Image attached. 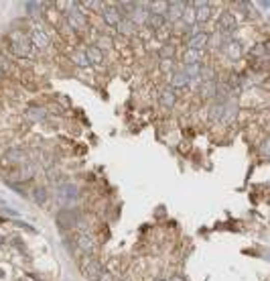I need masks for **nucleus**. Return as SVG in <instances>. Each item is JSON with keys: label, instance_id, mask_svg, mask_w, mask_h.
Here are the masks:
<instances>
[{"label": "nucleus", "instance_id": "nucleus-11", "mask_svg": "<svg viewBox=\"0 0 270 281\" xmlns=\"http://www.w3.org/2000/svg\"><path fill=\"white\" fill-rule=\"evenodd\" d=\"M207 43H209V35L207 33H197V35H193V37H189L187 39V49H193V51H203L205 47H207Z\"/></svg>", "mask_w": 270, "mask_h": 281}, {"label": "nucleus", "instance_id": "nucleus-5", "mask_svg": "<svg viewBox=\"0 0 270 281\" xmlns=\"http://www.w3.org/2000/svg\"><path fill=\"white\" fill-rule=\"evenodd\" d=\"M29 41H31V45H33L35 49H41V51H45V49L51 45V39H49L47 31H45V29H41V27H35V29L31 31Z\"/></svg>", "mask_w": 270, "mask_h": 281}, {"label": "nucleus", "instance_id": "nucleus-35", "mask_svg": "<svg viewBox=\"0 0 270 281\" xmlns=\"http://www.w3.org/2000/svg\"><path fill=\"white\" fill-rule=\"evenodd\" d=\"M6 239H8V237H6V235L0 230V247H4V245H6Z\"/></svg>", "mask_w": 270, "mask_h": 281}, {"label": "nucleus", "instance_id": "nucleus-13", "mask_svg": "<svg viewBox=\"0 0 270 281\" xmlns=\"http://www.w3.org/2000/svg\"><path fill=\"white\" fill-rule=\"evenodd\" d=\"M224 53L230 57V59H240L244 55V45L236 39H230L226 45H224Z\"/></svg>", "mask_w": 270, "mask_h": 281}, {"label": "nucleus", "instance_id": "nucleus-3", "mask_svg": "<svg viewBox=\"0 0 270 281\" xmlns=\"http://www.w3.org/2000/svg\"><path fill=\"white\" fill-rule=\"evenodd\" d=\"M65 20L69 25V29L79 31L88 27V16L82 12V6L77 2H67V12H65Z\"/></svg>", "mask_w": 270, "mask_h": 281}, {"label": "nucleus", "instance_id": "nucleus-29", "mask_svg": "<svg viewBox=\"0 0 270 281\" xmlns=\"http://www.w3.org/2000/svg\"><path fill=\"white\" fill-rule=\"evenodd\" d=\"M252 55H256V57H264L266 59V55H268V43H262V45H254V49L250 51Z\"/></svg>", "mask_w": 270, "mask_h": 281}, {"label": "nucleus", "instance_id": "nucleus-12", "mask_svg": "<svg viewBox=\"0 0 270 281\" xmlns=\"http://www.w3.org/2000/svg\"><path fill=\"white\" fill-rule=\"evenodd\" d=\"M79 218H82L79 212H75V210H63V212L57 216V222H59V226H63V228H73Z\"/></svg>", "mask_w": 270, "mask_h": 281}, {"label": "nucleus", "instance_id": "nucleus-23", "mask_svg": "<svg viewBox=\"0 0 270 281\" xmlns=\"http://www.w3.org/2000/svg\"><path fill=\"white\" fill-rule=\"evenodd\" d=\"M181 18H183V22H185L187 27H191V25H195V10H193V6H191V2H187V8L183 10V14H181Z\"/></svg>", "mask_w": 270, "mask_h": 281}, {"label": "nucleus", "instance_id": "nucleus-2", "mask_svg": "<svg viewBox=\"0 0 270 281\" xmlns=\"http://www.w3.org/2000/svg\"><path fill=\"white\" fill-rule=\"evenodd\" d=\"M73 243H75V255H79V257L82 255H94L96 249H98V241H96V237H94L92 230H88V232H75Z\"/></svg>", "mask_w": 270, "mask_h": 281}, {"label": "nucleus", "instance_id": "nucleus-32", "mask_svg": "<svg viewBox=\"0 0 270 281\" xmlns=\"http://www.w3.org/2000/svg\"><path fill=\"white\" fill-rule=\"evenodd\" d=\"M96 281H116V275H114L110 269H102Z\"/></svg>", "mask_w": 270, "mask_h": 281}, {"label": "nucleus", "instance_id": "nucleus-39", "mask_svg": "<svg viewBox=\"0 0 270 281\" xmlns=\"http://www.w3.org/2000/svg\"><path fill=\"white\" fill-rule=\"evenodd\" d=\"M16 281H31V279H29V277H18Z\"/></svg>", "mask_w": 270, "mask_h": 281}, {"label": "nucleus", "instance_id": "nucleus-30", "mask_svg": "<svg viewBox=\"0 0 270 281\" xmlns=\"http://www.w3.org/2000/svg\"><path fill=\"white\" fill-rule=\"evenodd\" d=\"M43 6H45L43 2H26V12H29L31 16H37V14H39V10H41Z\"/></svg>", "mask_w": 270, "mask_h": 281}, {"label": "nucleus", "instance_id": "nucleus-16", "mask_svg": "<svg viewBox=\"0 0 270 281\" xmlns=\"http://www.w3.org/2000/svg\"><path fill=\"white\" fill-rule=\"evenodd\" d=\"M158 102H160V106H163V108H173V106H175V102H177V94H175V90H173L171 86H167V88L160 92Z\"/></svg>", "mask_w": 270, "mask_h": 281}, {"label": "nucleus", "instance_id": "nucleus-4", "mask_svg": "<svg viewBox=\"0 0 270 281\" xmlns=\"http://www.w3.org/2000/svg\"><path fill=\"white\" fill-rule=\"evenodd\" d=\"M79 269H82V273H84L88 279L96 281L104 267H102L100 259H96L94 255H82V257H79Z\"/></svg>", "mask_w": 270, "mask_h": 281}, {"label": "nucleus", "instance_id": "nucleus-1", "mask_svg": "<svg viewBox=\"0 0 270 281\" xmlns=\"http://www.w3.org/2000/svg\"><path fill=\"white\" fill-rule=\"evenodd\" d=\"M10 53L12 55H16V57H22V59H26V57H33V53H35V47L31 45V41H29V35H22V33H14L12 35V41H10Z\"/></svg>", "mask_w": 270, "mask_h": 281}, {"label": "nucleus", "instance_id": "nucleus-14", "mask_svg": "<svg viewBox=\"0 0 270 281\" xmlns=\"http://www.w3.org/2000/svg\"><path fill=\"white\" fill-rule=\"evenodd\" d=\"M79 198V190L73 183H61L59 185V200L63 202H73Z\"/></svg>", "mask_w": 270, "mask_h": 281}, {"label": "nucleus", "instance_id": "nucleus-22", "mask_svg": "<svg viewBox=\"0 0 270 281\" xmlns=\"http://www.w3.org/2000/svg\"><path fill=\"white\" fill-rule=\"evenodd\" d=\"M201 51H193V49H187L185 53H183V63L185 65H193V63H199L201 61Z\"/></svg>", "mask_w": 270, "mask_h": 281}, {"label": "nucleus", "instance_id": "nucleus-26", "mask_svg": "<svg viewBox=\"0 0 270 281\" xmlns=\"http://www.w3.org/2000/svg\"><path fill=\"white\" fill-rule=\"evenodd\" d=\"M112 45H114V41H112L110 35H100L98 41H96V47H98L100 51H104V49H112Z\"/></svg>", "mask_w": 270, "mask_h": 281}, {"label": "nucleus", "instance_id": "nucleus-38", "mask_svg": "<svg viewBox=\"0 0 270 281\" xmlns=\"http://www.w3.org/2000/svg\"><path fill=\"white\" fill-rule=\"evenodd\" d=\"M0 208H6V202H4L2 198H0Z\"/></svg>", "mask_w": 270, "mask_h": 281}, {"label": "nucleus", "instance_id": "nucleus-8", "mask_svg": "<svg viewBox=\"0 0 270 281\" xmlns=\"http://www.w3.org/2000/svg\"><path fill=\"white\" fill-rule=\"evenodd\" d=\"M193 10H195V22L197 25H203L209 20V14H211V4L209 2H191Z\"/></svg>", "mask_w": 270, "mask_h": 281}, {"label": "nucleus", "instance_id": "nucleus-25", "mask_svg": "<svg viewBox=\"0 0 270 281\" xmlns=\"http://www.w3.org/2000/svg\"><path fill=\"white\" fill-rule=\"evenodd\" d=\"M47 198H49V194H47L45 188H35V190H33V200H35L39 206H45Z\"/></svg>", "mask_w": 270, "mask_h": 281}, {"label": "nucleus", "instance_id": "nucleus-40", "mask_svg": "<svg viewBox=\"0 0 270 281\" xmlns=\"http://www.w3.org/2000/svg\"><path fill=\"white\" fill-rule=\"evenodd\" d=\"M152 281H167V279H165V277H154Z\"/></svg>", "mask_w": 270, "mask_h": 281}, {"label": "nucleus", "instance_id": "nucleus-24", "mask_svg": "<svg viewBox=\"0 0 270 281\" xmlns=\"http://www.w3.org/2000/svg\"><path fill=\"white\" fill-rule=\"evenodd\" d=\"M26 119L29 121H45L47 119V110L45 108H29L26 110Z\"/></svg>", "mask_w": 270, "mask_h": 281}, {"label": "nucleus", "instance_id": "nucleus-9", "mask_svg": "<svg viewBox=\"0 0 270 281\" xmlns=\"http://www.w3.org/2000/svg\"><path fill=\"white\" fill-rule=\"evenodd\" d=\"M4 165H20L26 161V151L24 149H8L2 157Z\"/></svg>", "mask_w": 270, "mask_h": 281}, {"label": "nucleus", "instance_id": "nucleus-37", "mask_svg": "<svg viewBox=\"0 0 270 281\" xmlns=\"http://www.w3.org/2000/svg\"><path fill=\"white\" fill-rule=\"evenodd\" d=\"M171 281H185V279H183L181 275H173V277H171Z\"/></svg>", "mask_w": 270, "mask_h": 281}, {"label": "nucleus", "instance_id": "nucleus-15", "mask_svg": "<svg viewBox=\"0 0 270 281\" xmlns=\"http://www.w3.org/2000/svg\"><path fill=\"white\" fill-rule=\"evenodd\" d=\"M35 175V165L33 161H24L14 169V177L12 179H31Z\"/></svg>", "mask_w": 270, "mask_h": 281}, {"label": "nucleus", "instance_id": "nucleus-6", "mask_svg": "<svg viewBox=\"0 0 270 281\" xmlns=\"http://www.w3.org/2000/svg\"><path fill=\"white\" fill-rule=\"evenodd\" d=\"M236 27H238V20H236L234 12L224 10V12L220 14V29H218V33H224V35H234Z\"/></svg>", "mask_w": 270, "mask_h": 281}, {"label": "nucleus", "instance_id": "nucleus-20", "mask_svg": "<svg viewBox=\"0 0 270 281\" xmlns=\"http://www.w3.org/2000/svg\"><path fill=\"white\" fill-rule=\"evenodd\" d=\"M86 57H88V61H90V63L100 65V63L104 61V51H100L96 45H90V47L86 49Z\"/></svg>", "mask_w": 270, "mask_h": 281}, {"label": "nucleus", "instance_id": "nucleus-19", "mask_svg": "<svg viewBox=\"0 0 270 281\" xmlns=\"http://www.w3.org/2000/svg\"><path fill=\"white\" fill-rule=\"evenodd\" d=\"M116 31L122 35V37H132L136 33V25L128 18H122L118 25H116Z\"/></svg>", "mask_w": 270, "mask_h": 281}, {"label": "nucleus", "instance_id": "nucleus-18", "mask_svg": "<svg viewBox=\"0 0 270 281\" xmlns=\"http://www.w3.org/2000/svg\"><path fill=\"white\" fill-rule=\"evenodd\" d=\"M150 31H160L163 29V25H165V16L163 14H154V12H148V16H146V22H144Z\"/></svg>", "mask_w": 270, "mask_h": 281}, {"label": "nucleus", "instance_id": "nucleus-36", "mask_svg": "<svg viewBox=\"0 0 270 281\" xmlns=\"http://www.w3.org/2000/svg\"><path fill=\"white\" fill-rule=\"evenodd\" d=\"M6 277H8V271L4 267H0V279H6Z\"/></svg>", "mask_w": 270, "mask_h": 281}, {"label": "nucleus", "instance_id": "nucleus-34", "mask_svg": "<svg viewBox=\"0 0 270 281\" xmlns=\"http://www.w3.org/2000/svg\"><path fill=\"white\" fill-rule=\"evenodd\" d=\"M260 153H262L264 157L268 155V140H264V143H262V147H260Z\"/></svg>", "mask_w": 270, "mask_h": 281}, {"label": "nucleus", "instance_id": "nucleus-21", "mask_svg": "<svg viewBox=\"0 0 270 281\" xmlns=\"http://www.w3.org/2000/svg\"><path fill=\"white\" fill-rule=\"evenodd\" d=\"M199 96L201 98H215V82H201Z\"/></svg>", "mask_w": 270, "mask_h": 281}, {"label": "nucleus", "instance_id": "nucleus-33", "mask_svg": "<svg viewBox=\"0 0 270 281\" xmlns=\"http://www.w3.org/2000/svg\"><path fill=\"white\" fill-rule=\"evenodd\" d=\"M10 74V63L0 55V76H8Z\"/></svg>", "mask_w": 270, "mask_h": 281}, {"label": "nucleus", "instance_id": "nucleus-17", "mask_svg": "<svg viewBox=\"0 0 270 281\" xmlns=\"http://www.w3.org/2000/svg\"><path fill=\"white\" fill-rule=\"evenodd\" d=\"M189 86V78L179 69V72H173L171 74V88L173 90H179V88H187Z\"/></svg>", "mask_w": 270, "mask_h": 281}, {"label": "nucleus", "instance_id": "nucleus-10", "mask_svg": "<svg viewBox=\"0 0 270 281\" xmlns=\"http://www.w3.org/2000/svg\"><path fill=\"white\" fill-rule=\"evenodd\" d=\"M185 8H187V2H181V0L167 2V12L163 16H165V20H177V18H181V14H183Z\"/></svg>", "mask_w": 270, "mask_h": 281}, {"label": "nucleus", "instance_id": "nucleus-7", "mask_svg": "<svg viewBox=\"0 0 270 281\" xmlns=\"http://www.w3.org/2000/svg\"><path fill=\"white\" fill-rule=\"evenodd\" d=\"M102 16H104V22H106L108 27H116V25L124 18V16H122V12L116 8V4H108V2H104Z\"/></svg>", "mask_w": 270, "mask_h": 281}, {"label": "nucleus", "instance_id": "nucleus-27", "mask_svg": "<svg viewBox=\"0 0 270 281\" xmlns=\"http://www.w3.org/2000/svg\"><path fill=\"white\" fill-rule=\"evenodd\" d=\"M158 55H160V59H175V47L169 45V43H165V45L158 49Z\"/></svg>", "mask_w": 270, "mask_h": 281}, {"label": "nucleus", "instance_id": "nucleus-31", "mask_svg": "<svg viewBox=\"0 0 270 281\" xmlns=\"http://www.w3.org/2000/svg\"><path fill=\"white\" fill-rule=\"evenodd\" d=\"M160 72L173 74L175 72V59H160Z\"/></svg>", "mask_w": 270, "mask_h": 281}, {"label": "nucleus", "instance_id": "nucleus-28", "mask_svg": "<svg viewBox=\"0 0 270 281\" xmlns=\"http://www.w3.org/2000/svg\"><path fill=\"white\" fill-rule=\"evenodd\" d=\"M71 59H73V63L79 65V67H88V65H90L86 53H82V51H73V53H71Z\"/></svg>", "mask_w": 270, "mask_h": 281}]
</instances>
